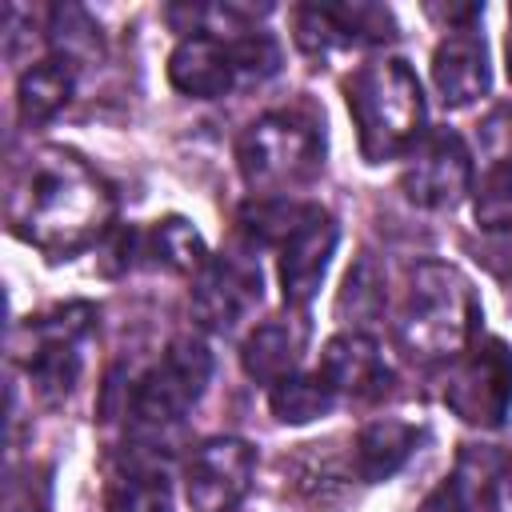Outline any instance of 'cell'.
I'll use <instances>...</instances> for the list:
<instances>
[{
	"instance_id": "cell-8",
	"label": "cell",
	"mask_w": 512,
	"mask_h": 512,
	"mask_svg": "<svg viewBox=\"0 0 512 512\" xmlns=\"http://www.w3.org/2000/svg\"><path fill=\"white\" fill-rule=\"evenodd\" d=\"M396 40V16L372 0H320L296 8V44L304 52L380 48Z\"/></svg>"
},
{
	"instance_id": "cell-13",
	"label": "cell",
	"mask_w": 512,
	"mask_h": 512,
	"mask_svg": "<svg viewBox=\"0 0 512 512\" xmlns=\"http://www.w3.org/2000/svg\"><path fill=\"white\" fill-rule=\"evenodd\" d=\"M116 256H124V264L160 268L176 276H200V268L212 260L204 248V236L184 216H164L140 232H124Z\"/></svg>"
},
{
	"instance_id": "cell-15",
	"label": "cell",
	"mask_w": 512,
	"mask_h": 512,
	"mask_svg": "<svg viewBox=\"0 0 512 512\" xmlns=\"http://www.w3.org/2000/svg\"><path fill=\"white\" fill-rule=\"evenodd\" d=\"M168 80L176 92H184L192 100H216V96L232 92L240 84L232 40L212 36V32L184 36L168 56Z\"/></svg>"
},
{
	"instance_id": "cell-9",
	"label": "cell",
	"mask_w": 512,
	"mask_h": 512,
	"mask_svg": "<svg viewBox=\"0 0 512 512\" xmlns=\"http://www.w3.org/2000/svg\"><path fill=\"white\" fill-rule=\"evenodd\" d=\"M472 184V152L460 132L432 128L408 152L400 188L416 208H456Z\"/></svg>"
},
{
	"instance_id": "cell-12",
	"label": "cell",
	"mask_w": 512,
	"mask_h": 512,
	"mask_svg": "<svg viewBox=\"0 0 512 512\" xmlns=\"http://www.w3.org/2000/svg\"><path fill=\"white\" fill-rule=\"evenodd\" d=\"M336 240H340V228L336 220L308 204L300 224L280 240V292L292 308H304L316 292H320V280L328 272V260L336 252Z\"/></svg>"
},
{
	"instance_id": "cell-26",
	"label": "cell",
	"mask_w": 512,
	"mask_h": 512,
	"mask_svg": "<svg viewBox=\"0 0 512 512\" xmlns=\"http://www.w3.org/2000/svg\"><path fill=\"white\" fill-rule=\"evenodd\" d=\"M232 56H236L240 84H260V80L276 76V68H280V44L268 32H256V28L232 36Z\"/></svg>"
},
{
	"instance_id": "cell-17",
	"label": "cell",
	"mask_w": 512,
	"mask_h": 512,
	"mask_svg": "<svg viewBox=\"0 0 512 512\" xmlns=\"http://www.w3.org/2000/svg\"><path fill=\"white\" fill-rule=\"evenodd\" d=\"M304 344H308V324L300 316H272L248 332V340L240 348V364L252 380L276 384L296 372Z\"/></svg>"
},
{
	"instance_id": "cell-27",
	"label": "cell",
	"mask_w": 512,
	"mask_h": 512,
	"mask_svg": "<svg viewBox=\"0 0 512 512\" xmlns=\"http://www.w3.org/2000/svg\"><path fill=\"white\" fill-rule=\"evenodd\" d=\"M476 144L488 168L512 164V104H496L480 124H476Z\"/></svg>"
},
{
	"instance_id": "cell-19",
	"label": "cell",
	"mask_w": 512,
	"mask_h": 512,
	"mask_svg": "<svg viewBox=\"0 0 512 512\" xmlns=\"http://www.w3.org/2000/svg\"><path fill=\"white\" fill-rule=\"evenodd\" d=\"M72 88H76V68L48 56V60H36L20 84H16V112H20V124L28 128H40L48 120H56L68 100H72Z\"/></svg>"
},
{
	"instance_id": "cell-1",
	"label": "cell",
	"mask_w": 512,
	"mask_h": 512,
	"mask_svg": "<svg viewBox=\"0 0 512 512\" xmlns=\"http://www.w3.org/2000/svg\"><path fill=\"white\" fill-rule=\"evenodd\" d=\"M116 216V196L76 152L40 148L8 180V228L52 260L92 248Z\"/></svg>"
},
{
	"instance_id": "cell-30",
	"label": "cell",
	"mask_w": 512,
	"mask_h": 512,
	"mask_svg": "<svg viewBox=\"0 0 512 512\" xmlns=\"http://www.w3.org/2000/svg\"><path fill=\"white\" fill-rule=\"evenodd\" d=\"M504 64H508V80H512V32H508V44H504Z\"/></svg>"
},
{
	"instance_id": "cell-5",
	"label": "cell",
	"mask_w": 512,
	"mask_h": 512,
	"mask_svg": "<svg viewBox=\"0 0 512 512\" xmlns=\"http://www.w3.org/2000/svg\"><path fill=\"white\" fill-rule=\"evenodd\" d=\"M208 380H212V352H208V344L196 340V336H176L160 352V360L132 384L128 408H132V416L140 424H152V428L176 424L204 396Z\"/></svg>"
},
{
	"instance_id": "cell-20",
	"label": "cell",
	"mask_w": 512,
	"mask_h": 512,
	"mask_svg": "<svg viewBox=\"0 0 512 512\" xmlns=\"http://www.w3.org/2000/svg\"><path fill=\"white\" fill-rule=\"evenodd\" d=\"M108 512H172V484L160 464L124 460L104 484Z\"/></svg>"
},
{
	"instance_id": "cell-29",
	"label": "cell",
	"mask_w": 512,
	"mask_h": 512,
	"mask_svg": "<svg viewBox=\"0 0 512 512\" xmlns=\"http://www.w3.org/2000/svg\"><path fill=\"white\" fill-rule=\"evenodd\" d=\"M488 512H512V456L496 468L488 484Z\"/></svg>"
},
{
	"instance_id": "cell-22",
	"label": "cell",
	"mask_w": 512,
	"mask_h": 512,
	"mask_svg": "<svg viewBox=\"0 0 512 512\" xmlns=\"http://www.w3.org/2000/svg\"><path fill=\"white\" fill-rule=\"evenodd\" d=\"M48 36L56 44V60L72 68L100 56V28L80 4H56L48 16Z\"/></svg>"
},
{
	"instance_id": "cell-25",
	"label": "cell",
	"mask_w": 512,
	"mask_h": 512,
	"mask_svg": "<svg viewBox=\"0 0 512 512\" xmlns=\"http://www.w3.org/2000/svg\"><path fill=\"white\" fill-rule=\"evenodd\" d=\"M472 216L488 232H512V164H496L472 192Z\"/></svg>"
},
{
	"instance_id": "cell-6",
	"label": "cell",
	"mask_w": 512,
	"mask_h": 512,
	"mask_svg": "<svg viewBox=\"0 0 512 512\" xmlns=\"http://www.w3.org/2000/svg\"><path fill=\"white\" fill-rule=\"evenodd\" d=\"M444 404L472 428H500L512 412V348L496 336H476L448 368Z\"/></svg>"
},
{
	"instance_id": "cell-3",
	"label": "cell",
	"mask_w": 512,
	"mask_h": 512,
	"mask_svg": "<svg viewBox=\"0 0 512 512\" xmlns=\"http://www.w3.org/2000/svg\"><path fill=\"white\" fill-rule=\"evenodd\" d=\"M344 100L356 124L360 156L368 164L396 160L424 140V92L416 72L404 60H372L352 72L344 84Z\"/></svg>"
},
{
	"instance_id": "cell-11",
	"label": "cell",
	"mask_w": 512,
	"mask_h": 512,
	"mask_svg": "<svg viewBox=\"0 0 512 512\" xmlns=\"http://www.w3.org/2000/svg\"><path fill=\"white\" fill-rule=\"evenodd\" d=\"M260 304V268L248 256H212L192 276V316L212 332H232Z\"/></svg>"
},
{
	"instance_id": "cell-28",
	"label": "cell",
	"mask_w": 512,
	"mask_h": 512,
	"mask_svg": "<svg viewBox=\"0 0 512 512\" xmlns=\"http://www.w3.org/2000/svg\"><path fill=\"white\" fill-rule=\"evenodd\" d=\"M416 512H476V508H472V496L464 488V476H448L444 484H436L424 496V504Z\"/></svg>"
},
{
	"instance_id": "cell-4",
	"label": "cell",
	"mask_w": 512,
	"mask_h": 512,
	"mask_svg": "<svg viewBox=\"0 0 512 512\" xmlns=\"http://www.w3.org/2000/svg\"><path fill=\"white\" fill-rule=\"evenodd\" d=\"M240 176L264 196H284L308 184L324 164V128L300 108H276L248 124L236 148Z\"/></svg>"
},
{
	"instance_id": "cell-23",
	"label": "cell",
	"mask_w": 512,
	"mask_h": 512,
	"mask_svg": "<svg viewBox=\"0 0 512 512\" xmlns=\"http://www.w3.org/2000/svg\"><path fill=\"white\" fill-rule=\"evenodd\" d=\"M304 208L308 204H292L288 196H260V200L240 208V228L256 244H276L280 248V240L300 224Z\"/></svg>"
},
{
	"instance_id": "cell-21",
	"label": "cell",
	"mask_w": 512,
	"mask_h": 512,
	"mask_svg": "<svg viewBox=\"0 0 512 512\" xmlns=\"http://www.w3.org/2000/svg\"><path fill=\"white\" fill-rule=\"evenodd\" d=\"M336 404V388L320 372H292L272 384L268 408L280 424H308L316 416H328Z\"/></svg>"
},
{
	"instance_id": "cell-7",
	"label": "cell",
	"mask_w": 512,
	"mask_h": 512,
	"mask_svg": "<svg viewBox=\"0 0 512 512\" xmlns=\"http://www.w3.org/2000/svg\"><path fill=\"white\" fill-rule=\"evenodd\" d=\"M92 304H60L24 324V368L44 400H64L80 380V344L92 332Z\"/></svg>"
},
{
	"instance_id": "cell-24",
	"label": "cell",
	"mask_w": 512,
	"mask_h": 512,
	"mask_svg": "<svg viewBox=\"0 0 512 512\" xmlns=\"http://www.w3.org/2000/svg\"><path fill=\"white\" fill-rule=\"evenodd\" d=\"M380 308H384V276H380L376 260L364 252L344 276V288L336 296V312L344 320H372V316H380Z\"/></svg>"
},
{
	"instance_id": "cell-16",
	"label": "cell",
	"mask_w": 512,
	"mask_h": 512,
	"mask_svg": "<svg viewBox=\"0 0 512 512\" xmlns=\"http://www.w3.org/2000/svg\"><path fill=\"white\" fill-rule=\"evenodd\" d=\"M432 84L444 100V108H468L476 104L492 84L488 44L480 32H448L432 52Z\"/></svg>"
},
{
	"instance_id": "cell-10",
	"label": "cell",
	"mask_w": 512,
	"mask_h": 512,
	"mask_svg": "<svg viewBox=\"0 0 512 512\" xmlns=\"http://www.w3.org/2000/svg\"><path fill=\"white\" fill-rule=\"evenodd\" d=\"M256 452L240 436H212L192 448L184 464V496L192 512H232L248 496Z\"/></svg>"
},
{
	"instance_id": "cell-2",
	"label": "cell",
	"mask_w": 512,
	"mask_h": 512,
	"mask_svg": "<svg viewBox=\"0 0 512 512\" xmlns=\"http://www.w3.org/2000/svg\"><path fill=\"white\" fill-rule=\"evenodd\" d=\"M480 332V300L472 280L440 260L408 272V292L396 316V340L412 360H456Z\"/></svg>"
},
{
	"instance_id": "cell-18",
	"label": "cell",
	"mask_w": 512,
	"mask_h": 512,
	"mask_svg": "<svg viewBox=\"0 0 512 512\" xmlns=\"http://www.w3.org/2000/svg\"><path fill=\"white\" fill-rule=\"evenodd\" d=\"M420 432L416 424L408 420H396V416H380L372 424L360 428L356 444H352V464H356V476L364 484H380L388 476H396L404 468V460L412 456Z\"/></svg>"
},
{
	"instance_id": "cell-14",
	"label": "cell",
	"mask_w": 512,
	"mask_h": 512,
	"mask_svg": "<svg viewBox=\"0 0 512 512\" xmlns=\"http://www.w3.org/2000/svg\"><path fill=\"white\" fill-rule=\"evenodd\" d=\"M316 372L336 388V396H352V400H380L392 388V368L376 348V340L364 332L332 336L320 352Z\"/></svg>"
}]
</instances>
